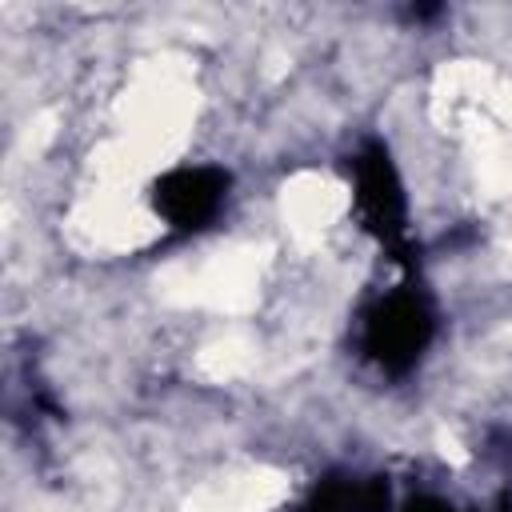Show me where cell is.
Segmentation results:
<instances>
[{
  "label": "cell",
  "mask_w": 512,
  "mask_h": 512,
  "mask_svg": "<svg viewBox=\"0 0 512 512\" xmlns=\"http://www.w3.org/2000/svg\"><path fill=\"white\" fill-rule=\"evenodd\" d=\"M476 512H512V492H500L488 508H476Z\"/></svg>",
  "instance_id": "6"
},
{
  "label": "cell",
  "mask_w": 512,
  "mask_h": 512,
  "mask_svg": "<svg viewBox=\"0 0 512 512\" xmlns=\"http://www.w3.org/2000/svg\"><path fill=\"white\" fill-rule=\"evenodd\" d=\"M228 188H232V176L224 168H216V164H184V168L164 172L152 184V208L172 232L188 236V232L208 228L224 212Z\"/></svg>",
  "instance_id": "3"
},
{
  "label": "cell",
  "mask_w": 512,
  "mask_h": 512,
  "mask_svg": "<svg viewBox=\"0 0 512 512\" xmlns=\"http://www.w3.org/2000/svg\"><path fill=\"white\" fill-rule=\"evenodd\" d=\"M296 512H392V484L384 476L332 472L300 500Z\"/></svg>",
  "instance_id": "4"
},
{
  "label": "cell",
  "mask_w": 512,
  "mask_h": 512,
  "mask_svg": "<svg viewBox=\"0 0 512 512\" xmlns=\"http://www.w3.org/2000/svg\"><path fill=\"white\" fill-rule=\"evenodd\" d=\"M396 512H456L444 496H432V492H420V496H408Z\"/></svg>",
  "instance_id": "5"
},
{
  "label": "cell",
  "mask_w": 512,
  "mask_h": 512,
  "mask_svg": "<svg viewBox=\"0 0 512 512\" xmlns=\"http://www.w3.org/2000/svg\"><path fill=\"white\" fill-rule=\"evenodd\" d=\"M352 196L360 208L364 228L392 252H404L408 244V192L404 176L388 152V144L368 140L352 160Z\"/></svg>",
  "instance_id": "2"
},
{
  "label": "cell",
  "mask_w": 512,
  "mask_h": 512,
  "mask_svg": "<svg viewBox=\"0 0 512 512\" xmlns=\"http://www.w3.org/2000/svg\"><path fill=\"white\" fill-rule=\"evenodd\" d=\"M436 340V308L432 300L404 284V288H392L384 292L368 312H364V328H360V348L364 356L388 372V376H404L412 372L428 344Z\"/></svg>",
  "instance_id": "1"
}]
</instances>
